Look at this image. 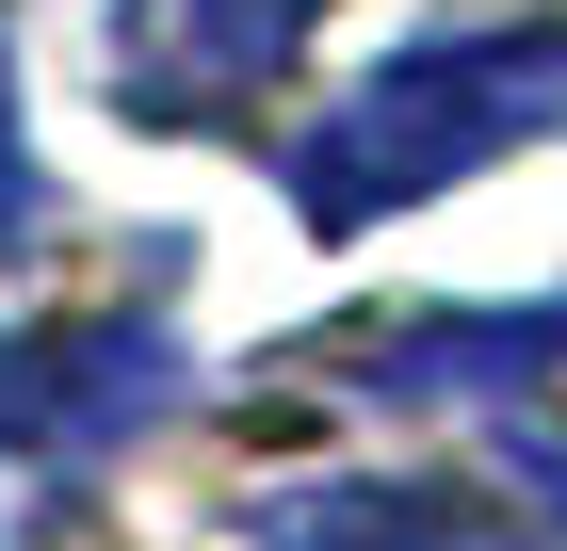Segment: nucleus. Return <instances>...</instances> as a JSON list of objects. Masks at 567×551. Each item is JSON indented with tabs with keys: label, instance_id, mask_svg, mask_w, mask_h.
<instances>
[{
	"label": "nucleus",
	"instance_id": "f257e3e1",
	"mask_svg": "<svg viewBox=\"0 0 567 551\" xmlns=\"http://www.w3.org/2000/svg\"><path fill=\"white\" fill-rule=\"evenodd\" d=\"M551 130H567V17L437 33V49H405V65H373V82L292 146V212L341 244V227H390V212H422L437 178L503 163V146H551Z\"/></svg>",
	"mask_w": 567,
	"mask_h": 551
},
{
	"label": "nucleus",
	"instance_id": "f03ea898",
	"mask_svg": "<svg viewBox=\"0 0 567 551\" xmlns=\"http://www.w3.org/2000/svg\"><path fill=\"white\" fill-rule=\"evenodd\" d=\"M324 33V0H114V114L131 130H227L276 98V65Z\"/></svg>",
	"mask_w": 567,
	"mask_h": 551
},
{
	"label": "nucleus",
	"instance_id": "7ed1b4c3",
	"mask_svg": "<svg viewBox=\"0 0 567 551\" xmlns=\"http://www.w3.org/2000/svg\"><path fill=\"white\" fill-rule=\"evenodd\" d=\"M163 389H178L163 325H49V340L0 357V438L17 455H82V438H131Z\"/></svg>",
	"mask_w": 567,
	"mask_h": 551
},
{
	"label": "nucleus",
	"instance_id": "20e7f679",
	"mask_svg": "<svg viewBox=\"0 0 567 551\" xmlns=\"http://www.w3.org/2000/svg\"><path fill=\"white\" fill-rule=\"evenodd\" d=\"M244 535L260 551H535L519 519L471 503V487H276Z\"/></svg>",
	"mask_w": 567,
	"mask_h": 551
},
{
	"label": "nucleus",
	"instance_id": "39448f33",
	"mask_svg": "<svg viewBox=\"0 0 567 551\" xmlns=\"http://www.w3.org/2000/svg\"><path fill=\"white\" fill-rule=\"evenodd\" d=\"M33 227V146H17V82H0V244Z\"/></svg>",
	"mask_w": 567,
	"mask_h": 551
}]
</instances>
